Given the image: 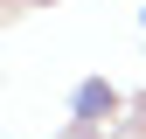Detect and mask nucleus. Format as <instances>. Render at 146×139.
I'll return each mask as SVG.
<instances>
[{"mask_svg":"<svg viewBox=\"0 0 146 139\" xmlns=\"http://www.w3.org/2000/svg\"><path fill=\"white\" fill-rule=\"evenodd\" d=\"M111 83H84V91H77V118H98V111H111Z\"/></svg>","mask_w":146,"mask_h":139,"instance_id":"obj_1","label":"nucleus"}]
</instances>
